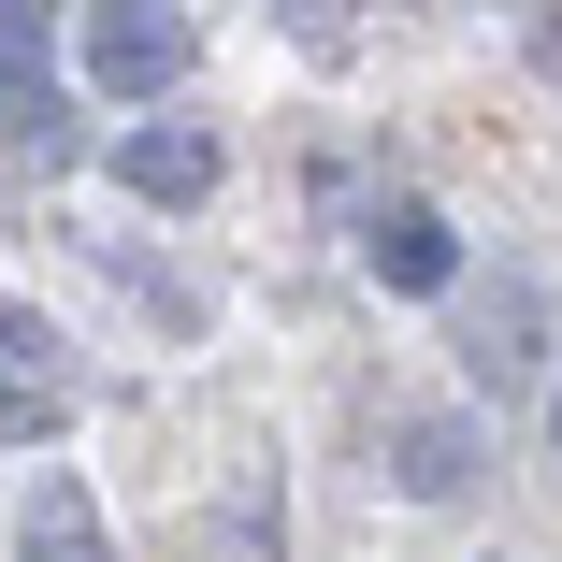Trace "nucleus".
<instances>
[{"label": "nucleus", "mask_w": 562, "mask_h": 562, "mask_svg": "<svg viewBox=\"0 0 562 562\" xmlns=\"http://www.w3.org/2000/svg\"><path fill=\"white\" fill-rule=\"evenodd\" d=\"M101 173H116L145 216H202V202H216V173H232V145H216L202 116H159V101H145V116L101 145Z\"/></svg>", "instance_id": "obj_5"}, {"label": "nucleus", "mask_w": 562, "mask_h": 562, "mask_svg": "<svg viewBox=\"0 0 562 562\" xmlns=\"http://www.w3.org/2000/svg\"><path fill=\"white\" fill-rule=\"evenodd\" d=\"M72 418H87V361H72V331H58L44 303H0V432L44 447V432H72Z\"/></svg>", "instance_id": "obj_3"}, {"label": "nucleus", "mask_w": 562, "mask_h": 562, "mask_svg": "<svg viewBox=\"0 0 562 562\" xmlns=\"http://www.w3.org/2000/svg\"><path fill=\"white\" fill-rule=\"evenodd\" d=\"M15 562H116V533H101V491L72 462H30V505H15Z\"/></svg>", "instance_id": "obj_8"}, {"label": "nucleus", "mask_w": 562, "mask_h": 562, "mask_svg": "<svg viewBox=\"0 0 562 562\" xmlns=\"http://www.w3.org/2000/svg\"><path fill=\"white\" fill-rule=\"evenodd\" d=\"M447 303H462V375H476L491 404L548 390V331H562L548 274H505V289H447Z\"/></svg>", "instance_id": "obj_2"}, {"label": "nucleus", "mask_w": 562, "mask_h": 562, "mask_svg": "<svg viewBox=\"0 0 562 562\" xmlns=\"http://www.w3.org/2000/svg\"><path fill=\"white\" fill-rule=\"evenodd\" d=\"M274 15H289L303 58H347V44H361V30H347V0H274Z\"/></svg>", "instance_id": "obj_9"}, {"label": "nucleus", "mask_w": 562, "mask_h": 562, "mask_svg": "<svg viewBox=\"0 0 562 562\" xmlns=\"http://www.w3.org/2000/svg\"><path fill=\"white\" fill-rule=\"evenodd\" d=\"M548 418H562V404H548Z\"/></svg>", "instance_id": "obj_10"}, {"label": "nucleus", "mask_w": 562, "mask_h": 562, "mask_svg": "<svg viewBox=\"0 0 562 562\" xmlns=\"http://www.w3.org/2000/svg\"><path fill=\"white\" fill-rule=\"evenodd\" d=\"M476 476H491V432H476L462 404H404V418H390V491H404V505H462Z\"/></svg>", "instance_id": "obj_7"}, {"label": "nucleus", "mask_w": 562, "mask_h": 562, "mask_svg": "<svg viewBox=\"0 0 562 562\" xmlns=\"http://www.w3.org/2000/svg\"><path fill=\"white\" fill-rule=\"evenodd\" d=\"M0 131H15L44 173H72V159H87L72 101H58V0H0Z\"/></svg>", "instance_id": "obj_1"}, {"label": "nucleus", "mask_w": 562, "mask_h": 562, "mask_svg": "<svg viewBox=\"0 0 562 562\" xmlns=\"http://www.w3.org/2000/svg\"><path fill=\"white\" fill-rule=\"evenodd\" d=\"M188 58H202V30L173 15V0H101V15H87V87L131 101V116L188 87Z\"/></svg>", "instance_id": "obj_4"}, {"label": "nucleus", "mask_w": 562, "mask_h": 562, "mask_svg": "<svg viewBox=\"0 0 562 562\" xmlns=\"http://www.w3.org/2000/svg\"><path fill=\"white\" fill-rule=\"evenodd\" d=\"M361 274H375L390 303H447V289H462V232H447L418 188H390V202L361 216Z\"/></svg>", "instance_id": "obj_6"}]
</instances>
